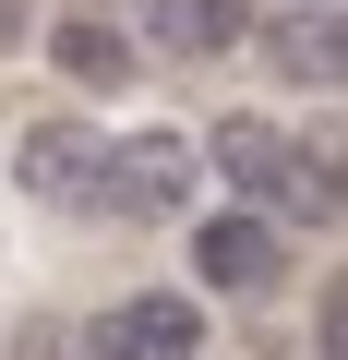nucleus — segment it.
Wrapping results in <instances>:
<instances>
[{"mask_svg":"<svg viewBox=\"0 0 348 360\" xmlns=\"http://www.w3.org/2000/svg\"><path fill=\"white\" fill-rule=\"evenodd\" d=\"M217 168L240 180L252 217H276V229H336V217H348V156H336V144H288V132L252 120V108L217 120Z\"/></svg>","mask_w":348,"mask_h":360,"instance_id":"f257e3e1","label":"nucleus"},{"mask_svg":"<svg viewBox=\"0 0 348 360\" xmlns=\"http://www.w3.org/2000/svg\"><path fill=\"white\" fill-rule=\"evenodd\" d=\"M193 205V132H120L108 144V180H96V217L108 229H156Z\"/></svg>","mask_w":348,"mask_h":360,"instance_id":"f03ea898","label":"nucleus"},{"mask_svg":"<svg viewBox=\"0 0 348 360\" xmlns=\"http://www.w3.org/2000/svg\"><path fill=\"white\" fill-rule=\"evenodd\" d=\"M13 180L60 217H96V180H108V132H72V120H25L13 132Z\"/></svg>","mask_w":348,"mask_h":360,"instance_id":"7ed1b4c3","label":"nucleus"},{"mask_svg":"<svg viewBox=\"0 0 348 360\" xmlns=\"http://www.w3.org/2000/svg\"><path fill=\"white\" fill-rule=\"evenodd\" d=\"M84 360H205V312L181 288H132L120 312H96Z\"/></svg>","mask_w":348,"mask_h":360,"instance_id":"20e7f679","label":"nucleus"},{"mask_svg":"<svg viewBox=\"0 0 348 360\" xmlns=\"http://www.w3.org/2000/svg\"><path fill=\"white\" fill-rule=\"evenodd\" d=\"M193 276H205V288H276V276H288V229L252 217V205H217V217L193 229Z\"/></svg>","mask_w":348,"mask_h":360,"instance_id":"39448f33","label":"nucleus"},{"mask_svg":"<svg viewBox=\"0 0 348 360\" xmlns=\"http://www.w3.org/2000/svg\"><path fill=\"white\" fill-rule=\"evenodd\" d=\"M264 60L288 84H348V13H276L264 25Z\"/></svg>","mask_w":348,"mask_h":360,"instance_id":"423d86ee","label":"nucleus"},{"mask_svg":"<svg viewBox=\"0 0 348 360\" xmlns=\"http://www.w3.org/2000/svg\"><path fill=\"white\" fill-rule=\"evenodd\" d=\"M144 25H156V49L217 60V49H240V37H252V0H144Z\"/></svg>","mask_w":348,"mask_h":360,"instance_id":"0eeeda50","label":"nucleus"},{"mask_svg":"<svg viewBox=\"0 0 348 360\" xmlns=\"http://www.w3.org/2000/svg\"><path fill=\"white\" fill-rule=\"evenodd\" d=\"M49 60H60L72 84H132V37H120L108 13H72V25L49 37Z\"/></svg>","mask_w":348,"mask_h":360,"instance_id":"6e6552de","label":"nucleus"},{"mask_svg":"<svg viewBox=\"0 0 348 360\" xmlns=\"http://www.w3.org/2000/svg\"><path fill=\"white\" fill-rule=\"evenodd\" d=\"M312 348H324V360H348V264L324 276V312H312Z\"/></svg>","mask_w":348,"mask_h":360,"instance_id":"1a4fd4ad","label":"nucleus"},{"mask_svg":"<svg viewBox=\"0 0 348 360\" xmlns=\"http://www.w3.org/2000/svg\"><path fill=\"white\" fill-rule=\"evenodd\" d=\"M13 37H25V0H0V49H13Z\"/></svg>","mask_w":348,"mask_h":360,"instance_id":"9d476101","label":"nucleus"},{"mask_svg":"<svg viewBox=\"0 0 348 360\" xmlns=\"http://www.w3.org/2000/svg\"><path fill=\"white\" fill-rule=\"evenodd\" d=\"M25 360H72V348H60V336H25Z\"/></svg>","mask_w":348,"mask_h":360,"instance_id":"9b49d317","label":"nucleus"}]
</instances>
